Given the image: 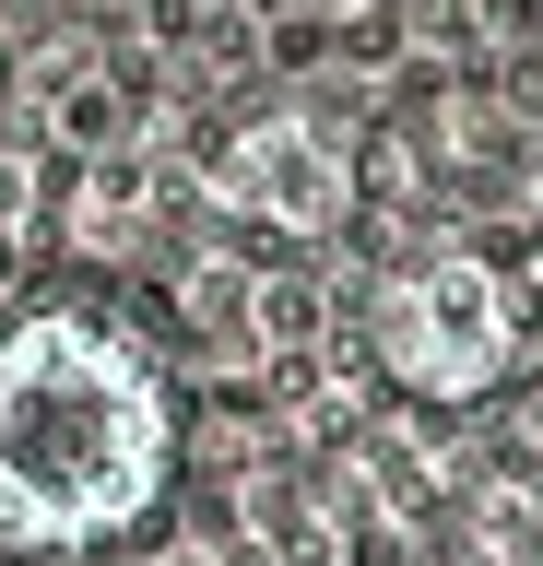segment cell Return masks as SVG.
Masks as SVG:
<instances>
[{"instance_id":"obj_1","label":"cell","mask_w":543,"mask_h":566,"mask_svg":"<svg viewBox=\"0 0 543 566\" xmlns=\"http://www.w3.org/2000/svg\"><path fill=\"white\" fill-rule=\"evenodd\" d=\"M178 484V378L107 307L0 318V555H95Z\"/></svg>"},{"instance_id":"obj_2","label":"cell","mask_w":543,"mask_h":566,"mask_svg":"<svg viewBox=\"0 0 543 566\" xmlns=\"http://www.w3.org/2000/svg\"><path fill=\"white\" fill-rule=\"evenodd\" d=\"M366 343L414 401H484V389L520 366V283L484 260V248L437 237L414 260H390L378 307H366Z\"/></svg>"},{"instance_id":"obj_3","label":"cell","mask_w":543,"mask_h":566,"mask_svg":"<svg viewBox=\"0 0 543 566\" xmlns=\"http://www.w3.org/2000/svg\"><path fill=\"white\" fill-rule=\"evenodd\" d=\"M213 201L237 224H272V237H331L355 212V154L307 118V106H272L213 154Z\"/></svg>"}]
</instances>
